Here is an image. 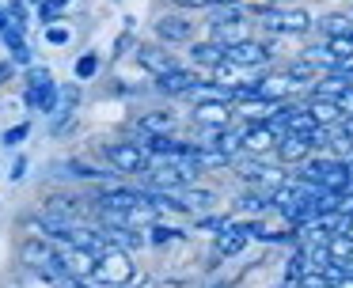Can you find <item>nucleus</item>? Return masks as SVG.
I'll use <instances>...</instances> for the list:
<instances>
[{
	"instance_id": "obj_9",
	"label": "nucleus",
	"mask_w": 353,
	"mask_h": 288,
	"mask_svg": "<svg viewBox=\"0 0 353 288\" xmlns=\"http://www.w3.org/2000/svg\"><path fill=\"white\" fill-rule=\"evenodd\" d=\"M292 88H300V83L292 80L289 72H277V76H266V80H259V83H254V95H259V99H266V103H277V99H285Z\"/></svg>"
},
{
	"instance_id": "obj_16",
	"label": "nucleus",
	"mask_w": 353,
	"mask_h": 288,
	"mask_svg": "<svg viewBox=\"0 0 353 288\" xmlns=\"http://www.w3.org/2000/svg\"><path fill=\"white\" fill-rule=\"evenodd\" d=\"M0 38H4V45L12 50V61H16V65H31V50H27L23 34H19V27H12V23H8V30H4Z\"/></svg>"
},
{
	"instance_id": "obj_37",
	"label": "nucleus",
	"mask_w": 353,
	"mask_h": 288,
	"mask_svg": "<svg viewBox=\"0 0 353 288\" xmlns=\"http://www.w3.org/2000/svg\"><path fill=\"white\" fill-rule=\"evenodd\" d=\"M350 167H353V148H350Z\"/></svg>"
},
{
	"instance_id": "obj_32",
	"label": "nucleus",
	"mask_w": 353,
	"mask_h": 288,
	"mask_svg": "<svg viewBox=\"0 0 353 288\" xmlns=\"http://www.w3.org/2000/svg\"><path fill=\"white\" fill-rule=\"evenodd\" d=\"M23 171H27V163H23V159H16V167H12V178L19 182V178H23Z\"/></svg>"
},
{
	"instance_id": "obj_22",
	"label": "nucleus",
	"mask_w": 353,
	"mask_h": 288,
	"mask_svg": "<svg viewBox=\"0 0 353 288\" xmlns=\"http://www.w3.org/2000/svg\"><path fill=\"white\" fill-rule=\"evenodd\" d=\"M95 72H99V57H95V53H84V57L77 61V76L80 80H92Z\"/></svg>"
},
{
	"instance_id": "obj_27",
	"label": "nucleus",
	"mask_w": 353,
	"mask_h": 288,
	"mask_svg": "<svg viewBox=\"0 0 353 288\" xmlns=\"http://www.w3.org/2000/svg\"><path fill=\"white\" fill-rule=\"evenodd\" d=\"M334 103H338V110H342V118H345V114H353V88H345Z\"/></svg>"
},
{
	"instance_id": "obj_7",
	"label": "nucleus",
	"mask_w": 353,
	"mask_h": 288,
	"mask_svg": "<svg viewBox=\"0 0 353 288\" xmlns=\"http://www.w3.org/2000/svg\"><path fill=\"white\" fill-rule=\"evenodd\" d=\"M156 38L160 42H194V23L183 15H160L156 19Z\"/></svg>"
},
{
	"instance_id": "obj_6",
	"label": "nucleus",
	"mask_w": 353,
	"mask_h": 288,
	"mask_svg": "<svg viewBox=\"0 0 353 288\" xmlns=\"http://www.w3.org/2000/svg\"><path fill=\"white\" fill-rule=\"evenodd\" d=\"M194 121H201V125H209V129H224L232 121V106L224 103V99H201V103L194 106Z\"/></svg>"
},
{
	"instance_id": "obj_24",
	"label": "nucleus",
	"mask_w": 353,
	"mask_h": 288,
	"mask_svg": "<svg viewBox=\"0 0 353 288\" xmlns=\"http://www.w3.org/2000/svg\"><path fill=\"white\" fill-rule=\"evenodd\" d=\"M239 209L243 212H262L266 209V194H243L239 197Z\"/></svg>"
},
{
	"instance_id": "obj_19",
	"label": "nucleus",
	"mask_w": 353,
	"mask_h": 288,
	"mask_svg": "<svg viewBox=\"0 0 353 288\" xmlns=\"http://www.w3.org/2000/svg\"><path fill=\"white\" fill-rule=\"evenodd\" d=\"M141 57V65L145 68H152L156 76H163V72H171V61H168V53H160V50H152V45H145V50L137 53Z\"/></svg>"
},
{
	"instance_id": "obj_28",
	"label": "nucleus",
	"mask_w": 353,
	"mask_h": 288,
	"mask_svg": "<svg viewBox=\"0 0 353 288\" xmlns=\"http://www.w3.org/2000/svg\"><path fill=\"white\" fill-rule=\"evenodd\" d=\"M50 42H54V45H65V42H69V30H65V27H54V30H50Z\"/></svg>"
},
{
	"instance_id": "obj_33",
	"label": "nucleus",
	"mask_w": 353,
	"mask_h": 288,
	"mask_svg": "<svg viewBox=\"0 0 353 288\" xmlns=\"http://www.w3.org/2000/svg\"><path fill=\"white\" fill-rule=\"evenodd\" d=\"M8 72H12V65H8V61H0V83L8 80Z\"/></svg>"
},
{
	"instance_id": "obj_23",
	"label": "nucleus",
	"mask_w": 353,
	"mask_h": 288,
	"mask_svg": "<svg viewBox=\"0 0 353 288\" xmlns=\"http://www.w3.org/2000/svg\"><path fill=\"white\" fill-rule=\"evenodd\" d=\"M296 288H327V277H323L319 269H304L296 277Z\"/></svg>"
},
{
	"instance_id": "obj_36",
	"label": "nucleus",
	"mask_w": 353,
	"mask_h": 288,
	"mask_svg": "<svg viewBox=\"0 0 353 288\" xmlns=\"http://www.w3.org/2000/svg\"><path fill=\"white\" fill-rule=\"evenodd\" d=\"M213 4H221V8H224V4H243V0H213Z\"/></svg>"
},
{
	"instance_id": "obj_18",
	"label": "nucleus",
	"mask_w": 353,
	"mask_h": 288,
	"mask_svg": "<svg viewBox=\"0 0 353 288\" xmlns=\"http://www.w3.org/2000/svg\"><path fill=\"white\" fill-rule=\"evenodd\" d=\"M327 254H330V262H342V258H353V235H330L327 243Z\"/></svg>"
},
{
	"instance_id": "obj_25",
	"label": "nucleus",
	"mask_w": 353,
	"mask_h": 288,
	"mask_svg": "<svg viewBox=\"0 0 353 288\" xmlns=\"http://www.w3.org/2000/svg\"><path fill=\"white\" fill-rule=\"evenodd\" d=\"M42 19H46V23H54L57 19V15H61V4H57V0H42Z\"/></svg>"
},
{
	"instance_id": "obj_4",
	"label": "nucleus",
	"mask_w": 353,
	"mask_h": 288,
	"mask_svg": "<svg viewBox=\"0 0 353 288\" xmlns=\"http://www.w3.org/2000/svg\"><path fill=\"white\" fill-rule=\"evenodd\" d=\"M266 45L262 42H247V38H239V42H228L224 45V61H228L232 68H254V65H266Z\"/></svg>"
},
{
	"instance_id": "obj_3",
	"label": "nucleus",
	"mask_w": 353,
	"mask_h": 288,
	"mask_svg": "<svg viewBox=\"0 0 353 288\" xmlns=\"http://www.w3.org/2000/svg\"><path fill=\"white\" fill-rule=\"evenodd\" d=\"M262 19H266V27L277 30V34H304V30L312 27V15L300 12V8H281V12L266 8V12H262Z\"/></svg>"
},
{
	"instance_id": "obj_2",
	"label": "nucleus",
	"mask_w": 353,
	"mask_h": 288,
	"mask_svg": "<svg viewBox=\"0 0 353 288\" xmlns=\"http://www.w3.org/2000/svg\"><path fill=\"white\" fill-rule=\"evenodd\" d=\"M107 159H110V167L114 171H122V174H145L148 171V152L141 148V144H130V141H114V144H107Z\"/></svg>"
},
{
	"instance_id": "obj_14",
	"label": "nucleus",
	"mask_w": 353,
	"mask_h": 288,
	"mask_svg": "<svg viewBox=\"0 0 353 288\" xmlns=\"http://www.w3.org/2000/svg\"><path fill=\"white\" fill-rule=\"evenodd\" d=\"M190 61L194 65H224V45L221 42H190Z\"/></svg>"
},
{
	"instance_id": "obj_11",
	"label": "nucleus",
	"mask_w": 353,
	"mask_h": 288,
	"mask_svg": "<svg viewBox=\"0 0 353 288\" xmlns=\"http://www.w3.org/2000/svg\"><path fill=\"white\" fill-rule=\"evenodd\" d=\"M304 110L315 118V125H338V121H342V110H338V103H334V99H323V95H312Z\"/></svg>"
},
{
	"instance_id": "obj_17",
	"label": "nucleus",
	"mask_w": 353,
	"mask_h": 288,
	"mask_svg": "<svg viewBox=\"0 0 353 288\" xmlns=\"http://www.w3.org/2000/svg\"><path fill=\"white\" fill-rule=\"evenodd\" d=\"M171 129H175V118H171L168 110H156V114H145V118H141V133H148V136L171 133Z\"/></svg>"
},
{
	"instance_id": "obj_20",
	"label": "nucleus",
	"mask_w": 353,
	"mask_h": 288,
	"mask_svg": "<svg viewBox=\"0 0 353 288\" xmlns=\"http://www.w3.org/2000/svg\"><path fill=\"white\" fill-rule=\"evenodd\" d=\"M175 239H183V232H179V227H168V224L148 227V243H152V247H168V243H175Z\"/></svg>"
},
{
	"instance_id": "obj_35",
	"label": "nucleus",
	"mask_w": 353,
	"mask_h": 288,
	"mask_svg": "<svg viewBox=\"0 0 353 288\" xmlns=\"http://www.w3.org/2000/svg\"><path fill=\"white\" fill-rule=\"evenodd\" d=\"M327 288H353V277H345V280H338V285H327Z\"/></svg>"
},
{
	"instance_id": "obj_12",
	"label": "nucleus",
	"mask_w": 353,
	"mask_h": 288,
	"mask_svg": "<svg viewBox=\"0 0 353 288\" xmlns=\"http://www.w3.org/2000/svg\"><path fill=\"white\" fill-rule=\"evenodd\" d=\"M179 201H183L186 212H209L216 205V194L213 189H201V186H183L179 189Z\"/></svg>"
},
{
	"instance_id": "obj_34",
	"label": "nucleus",
	"mask_w": 353,
	"mask_h": 288,
	"mask_svg": "<svg viewBox=\"0 0 353 288\" xmlns=\"http://www.w3.org/2000/svg\"><path fill=\"white\" fill-rule=\"evenodd\" d=\"M4 30H8V12L0 8V34H4Z\"/></svg>"
},
{
	"instance_id": "obj_8",
	"label": "nucleus",
	"mask_w": 353,
	"mask_h": 288,
	"mask_svg": "<svg viewBox=\"0 0 353 288\" xmlns=\"http://www.w3.org/2000/svg\"><path fill=\"white\" fill-rule=\"evenodd\" d=\"M274 144H277V133L266 125V121H251V125H243V152L262 156V152H270Z\"/></svg>"
},
{
	"instance_id": "obj_31",
	"label": "nucleus",
	"mask_w": 353,
	"mask_h": 288,
	"mask_svg": "<svg viewBox=\"0 0 353 288\" xmlns=\"http://www.w3.org/2000/svg\"><path fill=\"white\" fill-rule=\"evenodd\" d=\"M338 125H342V133H345V136H350V141H353V114H345V118L338 121Z\"/></svg>"
},
{
	"instance_id": "obj_5",
	"label": "nucleus",
	"mask_w": 353,
	"mask_h": 288,
	"mask_svg": "<svg viewBox=\"0 0 353 288\" xmlns=\"http://www.w3.org/2000/svg\"><path fill=\"white\" fill-rule=\"evenodd\" d=\"M137 205V189H125V186H107L95 194V209L99 212H118V216H125V212Z\"/></svg>"
},
{
	"instance_id": "obj_13",
	"label": "nucleus",
	"mask_w": 353,
	"mask_h": 288,
	"mask_svg": "<svg viewBox=\"0 0 353 288\" xmlns=\"http://www.w3.org/2000/svg\"><path fill=\"white\" fill-rule=\"evenodd\" d=\"M307 152H312L307 136H289L285 133L281 141H277V159H281V163H304Z\"/></svg>"
},
{
	"instance_id": "obj_38",
	"label": "nucleus",
	"mask_w": 353,
	"mask_h": 288,
	"mask_svg": "<svg viewBox=\"0 0 353 288\" xmlns=\"http://www.w3.org/2000/svg\"><path fill=\"white\" fill-rule=\"evenodd\" d=\"M57 4H69V0H57Z\"/></svg>"
},
{
	"instance_id": "obj_15",
	"label": "nucleus",
	"mask_w": 353,
	"mask_h": 288,
	"mask_svg": "<svg viewBox=\"0 0 353 288\" xmlns=\"http://www.w3.org/2000/svg\"><path fill=\"white\" fill-rule=\"evenodd\" d=\"M148 186L160 189V194H179V189L190 186V182H186L183 174L175 171V167H163V171H152V174H148Z\"/></svg>"
},
{
	"instance_id": "obj_21",
	"label": "nucleus",
	"mask_w": 353,
	"mask_h": 288,
	"mask_svg": "<svg viewBox=\"0 0 353 288\" xmlns=\"http://www.w3.org/2000/svg\"><path fill=\"white\" fill-rule=\"evenodd\" d=\"M323 30H327L330 38L353 34V19H345V15H327V19H323Z\"/></svg>"
},
{
	"instance_id": "obj_10",
	"label": "nucleus",
	"mask_w": 353,
	"mask_h": 288,
	"mask_svg": "<svg viewBox=\"0 0 353 288\" xmlns=\"http://www.w3.org/2000/svg\"><path fill=\"white\" fill-rule=\"evenodd\" d=\"M156 88H160L163 95H190V91L198 88V80H194V72H183V68H171V72L156 76Z\"/></svg>"
},
{
	"instance_id": "obj_26",
	"label": "nucleus",
	"mask_w": 353,
	"mask_h": 288,
	"mask_svg": "<svg viewBox=\"0 0 353 288\" xmlns=\"http://www.w3.org/2000/svg\"><path fill=\"white\" fill-rule=\"evenodd\" d=\"M27 133H31V125H16V129H8V133H4V144H19V141H27Z\"/></svg>"
},
{
	"instance_id": "obj_29",
	"label": "nucleus",
	"mask_w": 353,
	"mask_h": 288,
	"mask_svg": "<svg viewBox=\"0 0 353 288\" xmlns=\"http://www.w3.org/2000/svg\"><path fill=\"white\" fill-rule=\"evenodd\" d=\"M179 8H213V0H171Z\"/></svg>"
},
{
	"instance_id": "obj_1",
	"label": "nucleus",
	"mask_w": 353,
	"mask_h": 288,
	"mask_svg": "<svg viewBox=\"0 0 353 288\" xmlns=\"http://www.w3.org/2000/svg\"><path fill=\"white\" fill-rule=\"evenodd\" d=\"M92 277H95V280H103L107 288H122V285H130V280H133L130 250L114 247V243H110L107 250H99V254H95V273H92Z\"/></svg>"
},
{
	"instance_id": "obj_30",
	"label": "nucleus",
	"mask_w": 353,
	"mask_h": 288,
	"mask_svg": "<svg viewBox=\"0 0 353 288\" xmlns=\"http://www.w3.org/2000/svg\"><path fill=\"white\" fill-rule=\"evenodd\" d=\"M31 83H50V72L46 68H31Z\"/></svg>"
}]
</instances>
